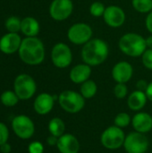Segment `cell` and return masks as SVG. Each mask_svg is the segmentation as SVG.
I'll list each match as a JSON object with an SVG mask.
<instances>
[{
  "label": "cell",
  "instance_id": "d4e9b609",
  "mask_svg": "<svg viewBox=\"0 0 152 153\" xmlns=\"http://www.w3.org/2000/svg\"><path fill=\"white\" fill-rule=\"evenodd\" d=\"M114 124L116 126L124 129L128 126H130V124H132V117L126 112L118 113L114 119Z\"/></svg>",
  "mask_w": 152,
  "mask_h": 153
},
{
  "label": "cell",
  "instance_id": "ba28073f",
  "mask_svg": "<svg viewBox=\"0 0 152 153\" xmlns=\"http://www.w3.org/2000/svg\"><path fill=\"white\" fill-rule=\"evenodd\" d=\"M149 140L144 134L131 132L125 136L124 147L128 153H146L149 149Z\"/></svg>",
  "mask_w": 152,
  "mask_h": 153
},
{
  "label": "cell",
  "instance_id": "f1b7e54d",
  "mask_svg": "<svg viewBox=\"0 0 152 153\" xmlns=\"http://www.w3.org/2000/svg\"><path fill=\"white\" fill-rule=\"evenodd\" d=\"M142 62L143 65L149 69L152 70V49L151 48H147L144 53L142 54Z\"/></svg>",
  "mask_w": 152,
  "mask_h": 153
},
{
  "label": "cell",
  "instance_id": "4fadbf2b",
  "mask_svg": "<svg viewBox=\"0 0 152 153\" xmlns=\"http://www.w3.org/2000/svg\"><path fill=\"white\" fill-rule=\"evenodd\" d=\"M111 74L117 83H126L133 75V67L127 61H120L113 66Z\"/></svg>",
  "mask_w": 152,
  "mask_h": 153
},
{
  "label": "cell",
  "instance_id": "8992f818",
  "mask_svg": "<svg viewBox=\"0 0 152 153\" xmlns=\"http://www.w3.org/2000/svg\"><path fill=\"white\" fill-rule=\"evenodd\" d=\"M37 91L34 79L29 74H20L14 80V92L22 100H27L33 97Z\"/></svg>",
  "mask_w": 152,
  "mask_h": 153
},
{
  "label": "cell",
  "instance_id": "44dd1931",
  "mask_svg": "<svg viewBox=\"0 0 152 153\" xmlns=\"http://www.w3.org/2000/svg\"><path fill=\"white\" fill-rule=\"evenodd\" d=\"M48 131L51 135L59 138L65 134V124L60 117H54L48 123Z\"/></svg>",
  "mask_w": 152,
  "mask_h": 153
},
{
  "label": "cell",
  "instance_id": "6da1fadb",
  "mask_svg": "<svg viewBox=\"0 0 152 153\" xmlns=\"http://www.w3.org/2000/svg\"><path fill=\"white\" fill-rule=\"evenodd\" d=\"M108 54V45L101 39H91L83 45L81 52L83 63L90 66H98L103 64Z\"/></svg>",
  "mask_w": 152,
  "mask_h": 153
},
{
  "label": "cell",
  "instance_id": "e575fe53",
  "mask_svg": "<svg viewBox=\"0 0 152 153\" xmlns=\"http://www.w3.org/2000/svg\"><path fill=\"white\" fill-rule=\"evenodd\" d=\"M12 151V148H11V145L7 143L2 144L0 146V152L2 153H10Z\"/></svg>",
  "mask_w": 152,
  "mask_h": 153
},
{
  "label": "cell",
  "instance_id": "3957f363",
  "mask_svg": "<svg viewBox=\"0 0 152 153\" xmlns=\"http://www.w3.org/2000/svg\"><path fill=\"white\" fill-rule=\"evenodd\" d=\"M119 49L126 56L132 57L142 56L147 49L145 39L134 32H129L123 35L118 41Z\"/></svg>",
  "mask_w": 152,
  "mask_h": 153
},
{
  "label": "cell",
  "instance_id": "7a4b0ae2",
  "mask_svg": "<svg viewBox=\"0 0 152 153\" xmlns=\"http://www.w3.org/2000/svg\"><path fill=\"white\" fill-rule=\"evenodd\" d=\"M19 56L22 62L30 65H38L45 58V48L37 37H26L19 48Z\"/></svg>",
  "mask_w": 152,
  "mask_h": 153
},
{
  "label": "cell",
  "instance_id": "cb8c5ba5",
  "mask_svg": "<svg viewBox=\"0 0 152 153\" xmlns=\"http://www.w3.org/2000/svg\"><path fill=\"white\" fill-rule=\"evenodd\" d=\"M1 102L3 105L6 106V107H13L15 106L18 101H19V98L17 96V94L14 91H4L1 95Z\"/></svg>",
  "mask_w": 152,
  "mask_h": 153
},
{
  "label": "cell",
  "instance_id": "2e32d148",
  "mask_svg": "<svg viewBox=\"0 0 152 153\" xmlns=\"http://www.w3.org/2000/svg\"><path fill=\"white\" fill-rule=\"evenodd\" d=\"M22 41L17 33L8 32L0 39V50L4 54H13L19 51Z\"/></svg>",
  "mask_w": 152,
  "mask_h": 153
},
{
  "label": "cell",
  "instance_id": "4316f807",
  "mask_svg": "<svg viewBox=\"0 0 152 153\" xmlns=\"http://www.w3.org/2000/svg\"><path fill=\"white\" fill-rule=\"evenodd\" d=\"M106 10V6L101 2H94L90 6V13L93 17H101L103 16Z\"/></svg>",
  "mask_w": 152,
  "mask_h": 153
},
{
  "label": "cell",
  "instance_id": "9c48e42d",
  "mask_svg": "<svg viewBox=\"0 0 152 153\" xmlns=\"http://www.w3.org/2000/svg\"><path fill=\"white\" fill-rule=\"evenodd\" d=\"M51 60L57 68L68 67L73 62V53L69 46L63 42L56 43L51 51Z\"/></svg>",
  "mask_w": 152,
  "mask_h": 153
},
{
  "label": "cell",
  "instance_id": "484cf974",
  "mask_svg": "<svg viewBox=\"0 0 152 153\" xmlns=\"http://www.w3.org/2000/svg\"><path fill=\"white\" fill-rule=\"evenodd\" d=\"M21 22L22 21L15 16L9 17L5 22V28L8 32L17 33L19 30H21Z\"/></svg>",
  "mask_w": 152,
  "mask_h": 153
},
{
  "label": "cell",
  "instance_id": "ffe728a7",
  "mask_svg": "<svg viewBox=\"0 0 152 153\" xmlns=\"http://www.w3.org/2000/svg\"><path fill=\"white\" fill-rule=\"evenodd\" d=\"M39 23L33 17H26L22 20L21 30L27 37H36L39 32Z\"/></svg>",
  "mask_w": 152,
  "mask_h": 153
},
{
  "label": "cell",
  "instance_id": "e0dca14e",
  "mask_svg": "<svg viewBox=\"0 0 152 153\" xmlns=\"http://www.w3.org/2000/svg\"><path fill=\"white\" fill-rule=\"evenodd\" d=\"M132 126L134 131L145 134L152 130V116L147 112H137L132 117Z\"/></svg>",
  "mask_w": 152,
  "mask_h": 153
},
{
  "label": "cell",
  "instance_id": "52a82bcc",
  "mask_svg": "<svg viewBox=\"0 0 152 153\" xmlns=\"http://www.w3.org/2000/svg\"><path fill=\"white\" fill-rule=\"evenodd\" d=\"M93 30L91 27L84 22H78L73 24L67 31V38L70 42L74 45H84L91 39Z\"/></svg>",
  "mask_w": 152,
  "mask_h": 153
},
{
  "label": "cell",
  "instance_id": "4dcf8cb0",
  "mask_svg": "<svg viewBox=\"0 0 152 153\" xmlns=\"http://www.w3.org/2000/svg\"><path fill=\"white\" fill-rule=\"evenodd\" d=\"M8 137H9V131L7 126L0 122V146L7 143Z\"/></svg>",
  "mask_w": 152,
  "mask_h": 153
},
{
  "label": "cell",
  "instance_id": "8d00e7d4",
  "mask_svg": "<svg viewBox=\"0 0 152 153\" xmlns=\"http://www.w3.org/2000/svg\"><path fill=\"white\" fill-rule=\"evenodd\" d=\"M145 40H146L147 48H151L152 49V34L151 36H149L147 39H145Z\"/></svg>",
  "mask_w": 152,
  "mask_h": 153
},
{
  "label": "cell",
  "instance_id": "5bb4252c",
  "mask_svg": "<svg viewBox=\"0 0 152 153\" xmlns=\"http://www.w3.org/2000/svg\"><path fill=\"white\" fill-rule=\"evenodd\" d=\"M56 148L60 153H79L81 144L73 134L65 133L58 138Z\"/></svg>",
  "mask_w": 152,
  "mask_h": 153
},
{
  "label": "cell",
  "instance_id": "9a60e30c",
  "mask_svg": "<svg viewBox=\"0 0 152 153\" xmlns=\"http://www.w3.org/2000/svg\"><path fill=\"white\" fill-rule=\"evenodd\" d=\"M56 98L49 93H41L34 100L33 108L37 114L44 116L48 114L54 108Z\"/></svg>",
  "mask_w": 152,
  "mask_h": 153
},
{
  "label": "cell",
  "instance_id": "8fae6325",
  "mask_svg": "<svg viewBox=\"0 0 152 153\" xmlns=\"http://www.w3.org/2000/svg\"><path fill=\"white\" fill-rule=\"evenodd\" d=\"M73 11L72 0H53L49 6V14L52 19L62 22L68 19Z\"/></svg>",
  "mask_w": 152,
  "mask_h": 153
},
{
  "label": "cell",
  "instance_id": "ac0fdd59",
  "mask_svg": "<svg viewBox=\"0 0 152 153\" xmlns=\"http://www.w3.org/2000/svg\"><path fill=\"white\" fill-rule=\"evenodd\" d=\"M90 74H91V66L83 63L74 65L71 69L69 73V78L73 83L82 84V82L90 79Z\"/></svg>",
  "mask_w": 152,
  "mask_h": 153
},
{
  "label": "cell",
  "instance_id": "74e56055",
  "mask_svg": "<svg viewBox=\"0 0 152 153\" xmlns=\"http://www.w3.org/2000/svg\"><path fill=\"white\" fill-rule=\"evenodd\" d=\"M125 153H128V152H125Z\"/></svg>",
  "mask_w": 152,
  "mask_h": 153
},
{
  "label": "cell",
  "instance_id": "603a6c76",
  "mask_svg": "<svg viewBox=\"0 0 152 153\" xmlns=\"http://www.w3.org/2000/svg\"><path fill=\"white\" fill-rule=\"evenodd\" d=\"M132 5L141 13H149L152 11V0H132Z\"/></svg>",
  "mask_w": 152,
  "mask_h": 153
},
{
  "label": "cell",
  "instance_id": "836d02e7",
  "mask_svg": "<svg viewBox=\"0 0 152 153\" xmlns=\"http://www.w3.org/2000/svg\"><path fill=\"white\" fill-rule=\"evenodd\" d=\"M57 142H58V137L54 136V135H51V134H50V136H48L47 139V144L50 145V146H56Z\"/></svg>",
  "mask_w": 152,
  "mask_h": 153
},
{
  "label": "cell",
  "instance_id": "d6986e66",
  "mask_svg": "<svg viewBox=\"0 0 152 153\" xmlns=\"http://www.w3.org/2000/svg\"><path fill=\"white\" fill-rule=\"evenodd\" d=\"M147 95L144 91H134L127 98V106L133 111H141L147 104Z\"/></svg>",
  "mask_w": 152,
  "mask_h": 153
},
{
  "label": "cell",
  "instance_id": "7402d4cb",
  "mask_svg": "<svg viewBox=\"0 0 152 153\" xmlns=\"http://www.w3.org/2000/svg\"><path fill=\"white\" fill-rule=\"evenodd\" d=\"M98 91V86L97 83L92 80H87L86 82H82L81 84L80 88V93L82 95V97L85 100L92 99Z\"/></svg>",
  "mask_w": 152,
  "mask_h": 153
},
{
  "label": "cell",
  "instance_id": "f546056e",
  "mask_svg": "<svg viewBox=\"0 0 152 153\" xmlns=\"http://www.w3.org/2000/svg\"><path fill=\"white\" fill-rule=\"evenodd\" d=\"M28 152L29 153H43L44 146L40 142H32L28 147Z\"/></svg>",
  "mask_w": 152,
  "mask_h": 153
},
{
  "label": "cell",
  "instance_id": "d590c367",
  "mask_svg": "<svg viewBox=\"0 0 152 153\" xmlns=\"http://www.w3.org/2000/svg\"><path fill=\"white\" fill-rule=\"evenodd\" d=\"M145 93H146V95H147L148 100H151V101L152 102V82L149 83L148 88H147V90H146Z\"/></svg>",
  "mask_w": 152,
  "mask_h": 153
},
{
  "label": "cell",
  "instance_id": "7c38bea8",
  "mask_svg": "<svg viewBox=\"0 0 152 153\" xmlns=\"http://www.w3.org/2000/svg\"><path fill=\"white\" fill-rule=\"evenodd\" d=\"M104 22L107 25L112 28H119L125 22V13L118 5H109L106 7L105 13L103 14Z\"/></svg>",
  "mask_w": 152,
  "mask_h": 153
},
{
  "label": "cell",
  "instance_id": "5b68a950",
  "mask_svg": "<svg viewBox=\"0 0 152 153\" xmlns=\"http://www.w3.org/2000/svg\"><path fill=\"white\" fill-rule=\"evenodd\" d=\"M125 136L124 130L114 125L103 131L100 136V142L104 148L115 151L124 146Z\"/></svg>",
  "mask_w": 152,
  "mask_h": 153
},
{
  "label": "cell",
  "instance_id": "83f0119b",
  "mask_svg": "<svg viewBox=\"0 0 152 153\" xmlns=\"http://www.w3.org/2000/svg\"><path fill=\"white\" fill-rule=\"evenodd\" d=\"M128 94V88L125 83H116L114 87V95L119 100L125 99Z\"/></svg>",
  "mask_w": 152,
  "mask_h": 153
},
{
  "label": "cell",
  "instance_id": "1f68e13d",
  "mask_svg": "<svg viewBox=\"0 0 152 153\" xmlns=\"http://www.w3.org/2000/svg\"><path fill=\"white\" fill-rule=\"evenodd\" d=\"M149 83L145 81V80H139L136 82V88L138 91H146L147 88H148Z\"/></svg>",
  "mask_w": 152,
  "mask_h": 153
},
{
  "label": "cell",
  "instance_id": "d6a6232c",
  "mask_svg": "<svg viewBox=\"0 0 152 153\" xmlns=\"http://www.w3.org/2000/svg\"><path fill=\"white\" fill-rule=\"evenodd\" d=\"M145 25L147 30L152 34V11L150 12L146 17V21H145Z\"/></svg>",
  "mask_w": 152,
  "mask_h": 153
},
{
  "label": "cell",
  "instance_id": "30bf717a",
  "mask_svg": "<svg viewBox=\"0 0 152 153\" xmlns=\"http://www.w3.org/2000/svg\"><path fill=\"white\" fill-rule=\"evenodd\" d=\"M12 127L14 134L19 138L23 140L31 138L35 132L33 121L29 117L24 115L15 117L12 121Z\"/></svg>",
  "mask_w": 152,
  "mask_h": 153
},
{
  "label": "cell",
  "instance_id": "277c9868",
  "mask_svg": "<svg viewBox=\"0 0 152 153\" xmlns=\"http://www.w3.org/2000/svg\"><path fill=\"white\" fill-rule=\"evenodd\" d=\"M58 103L63 110L69 114H77L81 112L85 106V99L80 92L66 90L58 96Z\"/></svg>",
  "mask_w": 152,
  "mask_h": 153
}]
</instances>
